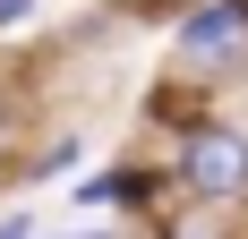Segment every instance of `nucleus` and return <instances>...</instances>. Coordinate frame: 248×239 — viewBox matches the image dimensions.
Instances as JSON below:
<instances>
[{
  "mask_svg": "<svg viewBox=\"0 0 248 239\" xmlns=\"http://www.w3.org/2000/svg\"><path fill=\"white\" fill-rule=\"evenodd\" d=\"M154 188H163V171L111 163V171H94V179H77V205H120V214H137V205H154Z\"/></svg>",
  "mask_w": 248,
  "mask_h": 239,
  "instance_id": "obj_3",
  "label": "nucleus"
},
{
  "mask_svg": "<svg viewBox=\"0 0 248 239\" xmlns=\"http://www.w3.org/2000/svg\"><path fill=\"white\" fill-rule=\"evenodd\" d=\"M180 188L197 196V205H240L248 196V128H223V120L188 128V145H180Z\"/></svg>",
  "mask_w": 248,
  "mask_h": 239,
  "instance_id": "obj_1",
  "label": "nucleus"
},
{
  "mask_svg": "<svg viewBox=\"0 0 248 239\" xmlns=\"http://www.w3.org/2000/svg\"><path fill=\"white\" fill-rule=\"evenodd\" d=\"M171 51L188 60V69H231L248 51V0H214V9H188L171 34Z\"/></svg>",
  "mask_w": 248,
  "mask_h": 239,
  "instance_id": "obj_2",
  "label": "nucleus"
},
{
  "mask_svg": "<svg viewBox=\"0 0 248 239\" xmlns=\"http://www.w3.org/2000/svg\"><path fill=\"white\" fill-rule=\"evenodd\" d=\"M34 9H43V0H0V34H17V26L34 17Z\"/></svg>",
  "mask_w": 248,
  "mask_h": 239,
  "instance_id": "obj_4",
  "label": "nucleus"
},
{
  "mask_svg": "<svg viewBox=\"0 0 248 239\" xmlns=\"http://www.w3.org/2000/svg\"><path fill=\"white\" fill-rule=\"evenodd\" d=\"M0 145H9V111H0Z\"/></svg>",
  "mask_w": 248,
  "mask_h": 239,
  "instance_id": "obj_5",
  "label": "nucleus"
}]
</instances>
